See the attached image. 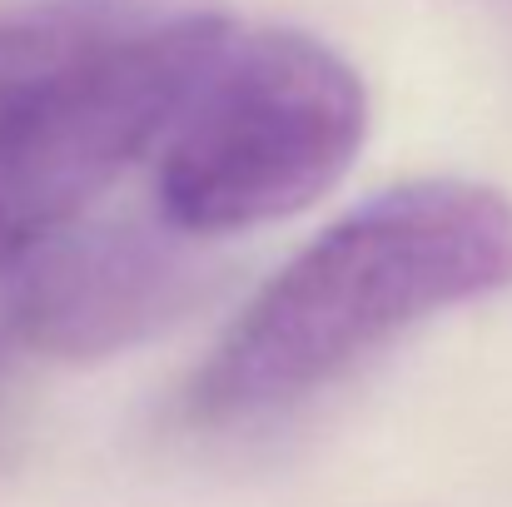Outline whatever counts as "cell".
<instances>
[{
  "label": "cell",
  "instance_id": "1",
  "mask_svg": "<svg viewBox=\"0 0 512 507\" xmlns=\"http://www.w3.org/2000/svg\"><path fill=\"white\" fill-rule=\"evenodd\" d=\"M512 284V199L478 179L393 184L304 244L204 358L189 408L214 423L294 408L413 324Z\"/></svg>",
  "mask_w": 512,
  "mask_h": 507
},
{
  "label": "cell",
  "instance_id": "2",
  "mask_svg": "<svg viewBox=\"0 0 512 507\" xmlns=\"http://www.w3.org/2000/svg\"><path fill=\"white\" fill-rule=\"evenodd\" d=\"M229 20L100 0L0 15V279L155 155Z\"/></svg>",
  "mask_w": 512,
  "mask_h": 507
},
{
  "label": "cell",
  "instance_id": "3",
  "mask_svg": "<svg viewBox=\"0 0 512 507\" xmlns=\"http://www.w3.org/2000/svg\"><path fill=\"white\" fill-rule=\"evenodd\" d=\"M368 140V90L334 45L229 20L155 145V209L179 239L319 204Z\"/></svg>",
  "mask_w": 512,
  "mask_h": 507
},
{
  "label": "cell",
  "instance_id": "4",
  "mask_svg": "<svg viewBox=\"0 0 512 507\" xmlns=\"http://www.w3.org/2000/svg\"><path fill=\"white\" fill-rule=\"evenodd\" d=\"M209 279L179 234L75 224L0 279V363L115 358L189 314Z\"/></svg>",
  "mask_w": 512,
  "mask_h": 507
}]
</instances>
